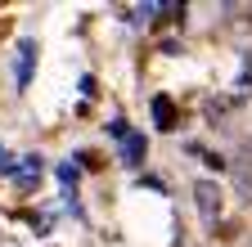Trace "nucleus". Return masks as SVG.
Instances as JSON below:
<instances>
[{
  "instance_id": "obj_1",
  "label": "nucleus",
  "mask_w": 252,
  "mask_h": 247,
  "mask_svg": "<svg viewBox=\"0 0 252 247\" xmlns=\"http://www.w3.org/2000/svg\"><path fill=\"white\" fill-rule=\"evenodd\" d=\"M194 198H198V211H203V220H216L220 216V189L212 180H203L198 189H194Z\"/></svg>"
},
{
  "instance_id": "obj_2",
  "label": "nucleus",
  "mask_w": 252,
  "mask_h": 247,
  "mask_svg": "<svg viewBox=\"0 0 252 247\" xmlns=\"http://www.w3.org/2000/svg\"><path fill=\"white\" fill-rule=\"evenodd\" d=\"M5 175H9L14 184H23V189H32V184L41 180V158H23V162H18V166H9Z\"/></svg>"
},
{
  "instance_id": "obj_3",
  "label": "nucleus",
  "mask_w": 252,
  "mask_h": 247,
  "mask_svg": "<svg viewBox=\"0 0 252 247\" xmlns=\"http://www.w3.org/2000/svg\"><path fill=\"white\" fill-rule=\"evenodd\" d=\"M153 121H158V131H176V104H171V95H153Z\"/></svg>"
},
{
  "instance_id": "obj_4",
  "label": "nucleus",
  "mask_w": 252,
  "mask_h": 247,
  "mask_svg": "<svg viewBox=\"0 0 252 247\" xmlns=\"http://www.w3.org/2000/svg\"><path fill=\"white\" fill-rule=\"evenodd\" d=\"M144 153H149L144 135H135V131H126V139H122V162H126V166H140V162H144Z\"/></svg>"
},
{
  "instance_id": "obj_5",
  "label": "nucleus",
  "mask_w": 252,
  "mask_h": 247,
  "mask_svg": "<svg viewBox=\"0 0 252 247\" xmlns=\"http://www.w3.org/2000/svg\"><path fill=\"white\" fill-rule=\"evenodd\" d=\"M32 63H36V41H18V90H27Z\"/></svg>"
},
{
  "instance_id": "obj_6",
  "label": "nucleus",
  "mask_w": 252,
  "mask_h": 247,
  "mask_svg": "<svg viewBox=\"0 0 252 247\" xmlns=\"http://www.w3.org/2000/svg\"><path fill=\"white\" fill-rule=\"evenodd\" d=\"M77 175H81V166H72V162L59 166V180H63V184H77Z\"/></svg>"
},
{
  "instance_id": "obj_7",
  "label": "nucleus",
  "mask_w": 252,
  "mask_h": 247,
  "mask_svg": "<svg viewBox=\"0 0 252 247\" xmlns=\"http://www.w3.org/2000/svg\"><path fill=\"white\" fill-rule=\"evenodd\" d=\"M0 171H9V162H5V144H0Z\"/></svg>"
}]
</instances>
